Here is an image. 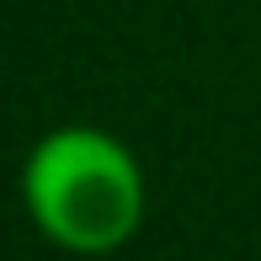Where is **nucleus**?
Listing matches in <instances>:
<instances>
[{"instance_id":"1","label":"nucleus","mask_w":261,"mask_h":261,"mask_svg":"<svg viewBox=\"0 0 261 261\" xmlns=\"http://www.w3.org/2000/svg\"><path fill=\"white\" fill-rule=\"evenodd\" d=\"M27 208L54 245L80 256L117 251L144 219V176L101 128H59L27 160Z\"/></svg>"}]
</instances>
